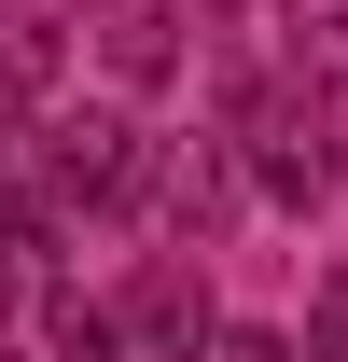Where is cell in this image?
<instances>
[{"label":"cell","instance_id":"1","mask_svg":"<svg viewBox=\"0 0 348 362\" xmlns=\"http://www.w3.org/2000/svg\"><path fill=\"white\" fill-rule=\"evenodd\" d=\"M223 153H237V195H265L279 223H306V209H335V181H348V112L306 70H251L237 112H223Z\"/></svg>","mask_w":348,"mask_h":362},{"label":"cell","instance_id":"2","mask_svg":"<svg viewBox=\"0 0 348 362\" xmlns=\"http://www.w3.org/2000/svg\"><path fill=\"white\" fill-rule=\"evenodd\" d=\"M126 209L153 223V251H209L223 209H237V153H223V126H181V139H139V181Z\"/></svg>","mask_w":348,"mask_h":362},{"label":"cell","instance_id":"3","mask_svg":"<svg viewBox=\"0 0 348 362\" xmlns=\"http://www.w3.org/2000/svg\"><path fill=\"white\" fill-rule=\"evenodd\" d=\"M112 320H126V362H209V334H223L195 251H139V279L112 293Z\"/></svg>","mask_w":348,"mask_h":362},{"label":"cell","instance_id":"4","mask_svg":"<svg viewBox=\"0 0 348 362\" xmlns=\"http://www.w3.org/2000/svg\"><path fill=\"white\" fill-rule=\"evenodd\" d=\"M84 56L112 70V98H153L195 70V0H84Z\"/></svg>","mask_w":348,"mask_h":362},{"label":"cell","instance_id":"5","mask_svg":"<svg viewBox=\"0 0 348 362\" xmlns=\"http://www.w3.org/2000/svg\"><path fill=\"white\" fill-rule=\"evenodd\" d=\"M70 70H84V0H0V84H14V112L70 98Z\"/></svg>","mask_w":348,"mask_h":362},{"label":"cell","instance_id":"6","mask_svg":"<svg viewBox=\"0 0 348 362\" xmlns=\"http://www.w3.org/2000/svg\"><path fill=\"white\" fill-rule=\"evenodd\" d=\"M42 362H126L112 293H70V279H56V293H42Z\"/></svg>","mask_w":348,"mask_h":362},{"label":"cell","instance_id":"7","mask_svg":"<svg viewBox=\"0 0 348 362\" xmlns=\"http://www.w3.org/2000/svg\"><path fill=\"white\" fill-rule=\"evenodd\" d=\"M28 293H42V223H28V209L0 195V320L28 307Z\"/></svg>","mask_w":348,"mask_h":362},{"label":"cell","instance_id":"8","mask_svg":"<svg viewBox=\"0 0 348 362\" xmlns=\"http://www.w3.org/2000/svg\"><path fill=\"white\" fill-rule=\"evenodd\" d=\"M306 362H348V265L320 279V307H306Z\"/></svg>","mask_w":348,"mask_h":362},{"label":"cell","instance_id":"9","mask_svg":"<svg viewBox=\"0 0 348 362\" xmlns=\"http://www.w3.org/2000/svg\"><path fill=\"white\" fill-rule=\"evenodd\" d=\"M209 362H293V334H265V320H223V334H209Z\"/></svg>","mask_w":348,"mask_h":362},{"label":"cell","instance_id":"10","mask_svg":"<svg viewBox=\"0 0 348 362\" xmlns=\"http://www.w3.org/2000/svg\"><path fill=\"white\" fill-rule=\"evenodd\" d=\"M0 153H14V84H0Z\"/></svg>","mask_w":348,"mask_h":362},{"label":"cell","instance_id":"11","mask_svg":"<svg viewBox=\"0 0 348 362\" xmlns=\"http://www.w3.org/2000/svg\"><path fill=\"white\" fill-rule=\"evenodd\" d=\"M0 362H28V349H0Z\"/></svg>","mask_w":348,"mask_h":362}]
</instances>
